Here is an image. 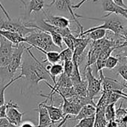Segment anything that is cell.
<instances>
[{"label":"cell","instance_id":"cell-32","mask_svg":"<svg viewBox=\"0 0 127 127\" xmlns=\"http://www.w3.org/2000/svg\"><path fill=\"white\" fill-rule=\"evenodd\" d=\"M12 103H13V101L10 100V102L6 103L2 106H0V119L1 118H6V112H7V109L11 106Z\"/></svg>","mask_w":127,"mask_h":127},{"label":"cell","instance_id":"cell-31","mask_svg":"<svg viewBox=\"0 0 127 127\" xmlns=\"http://www.w3.org/2000/svg\"><path fill=\"white\" fill-rule=\"evenodd\" d=\"M118 73L126 81L127 84V64L121 65L118 69Z\"/></svg>","mask_w":127,"mask_h":127},{"label":"cell","instance_id":"cell-11","mask_svg":"<svg viewBox=\"0 0 127 127\" xmlns=\"http://www.w3.org/2000/svg\"><path fill=\"white\" fill-rule=\"evenodd\" d=\"M43 12H44L45 15L46 16V19H45V21L47 22L48 23H49L55 27L62 28L70 27L71 19H69L65 16H55V15L49 14L47 12H45V10H43Z\"/></svg>","mask_w":127,"mask_h":127},{"label":"cell","instance_id":"cell-33","mask_svg":"<svg viewBox=\"0 0 127 127\" xmlns=\"http://www.w3.org/2000/svg\"><path fill=\"white\" fill-rule=\"evenodd\" d=\"M0 127H19L10 124L6 118L0 119Z\"/></svg>","mask_w":127,"mask_h":127},{"label":"cell","instance_id":"cell-8","mask_svg":"<svg viewBox=\"0 0 127 127\" xmlns=\"http://www.w3.org/2000/svg\"><path fill=\"white\" fill-rule=\"evenodd\" d=\"M99 76L102 78V88L103 91H124L127 89V85L119 82L115 79L108 78L104 76L103 70L99 72Z\"/></svg>","mask_w":127,"mask_h":127},{"label":"cell","instance_id":"cell-17","mask_svg":"<svg viewBox=\"0 0 127 127\" xmlns=\"http://www.w3.org/2000/svg\"><path fill=\"white\" fill-rule=\"evenodd\" d=\"M45 67H46V70L48 71V73L51 77L52 82H54V85L57 82L56 78L57 76H60L64 72L63 64H61L59 63L54 64H49L48 65H45Z\"/></svg>","mask_w":127,"mask_h":127},{"label":"cell","instance_id":"cell-7","mask_svg":"<svg viewBox=\"0 0 127 127\" xmlns=\"http://www.w3.org/2000/svg\"><path fill=\"white\" fill-rule=\"evenodd\" d=\"M14 45L0 35V68L6 69L8 66Z\"/></svg>","mask_w":127,"mask_h":127},{"label":"cell","instance_id":"cell-2","mask_svg":"<svg viewBox=\"0 0 127 127\" xmlns=\"http://www.w3.org/2000/svg\"><path fill=\"white\" fill-rule=\"evenodd\" d=\"M76 17L77 18H84V19H93V20H97V21H103V24L92 27L88 30L83 31V32H80L76 37H83L86 35V34L97 30V29H104V30H108L115 34L124 36L126 33L127 30V20L121 16L116 15V14H111L108 16H104L103 18H94V17H87L84 16L79 15L76 13Z\"/></svg>","mask_w":127,"mask_h":127},{"label":"cell","instance_id":"cell-21","mask_svg":"<svg viewBox=\"0 0 127 127\" xmlns=\"http://www.w3.org/2000/svg\"><path fill=\"white\" fill-rule=\"evenodd\" d=\"M54 86L56 88H71L73 87V85L71 78L63 73L59 76L56 84Z\"/></svg>","mask_w":127,"mask_h":127},{"label":"cell","instance_id":"cell-5","mask_svg":"<svg viewBox=\"0 0 127 127\" xmlns=\"http://www.w3.org/2000/svg\"><path fill=\"white\" fill-rule=\"evenodd\" d=\"M27 47L23 43H19L18 45H14L12 56L10 61V63L8 66L7 67L6 70L7 71V73L10 75L11 79H13V76L17 71L19 68H20L22 64V56L24 54V52L26 50Z\"/></svg>","mask_w":127,"mask_h":127},{"label":"cell","instance_id":"cell-6","mask_svg":"<svg viewBox=\"0 0 127 127\" xmlns=\"http://www.w3.org/2000/svg\"><path fill=\"white\" fill-rule=\"evenodd\" d=\"M86 80L88 84V93L89 97L95 98L102 89V78H95L92 74V69L91 67H87L84 69Z\"/></svg>","mask_w":127,"mask_h":127},{"label":"cell","instance_id":"cell-9","mask_svg":"<svg viewBox=\"0 0 127 127\" xmlns=\"http://www.w3.org/2000/svg\"><path fill=\"white\" fill-rule=\"evenodd\" d=\"M17 109H19V106L13 102L11 106L7 109L6 112V119L12 124L19 127L22 123V116L26 112H20Z\"/></svg>","mask_w":127,"mask_h":127},{"label":"cell","instance_id":"cell-10","mask_svg":"<svg viewBox=\"0 0 127 127\" xmlns=\"http://www.w3.org/2000/svg\"><path fill=\"white\" fill-rule=\"evenodd\" d=\"M101 4L103 11L107 12L104 16H108L111 14H116L124 17L127 14L125 12L127 8H124L116 4L112 0H101Z\"/></svg>","mask_w":127,"mask_h":127},{"label":"cell","instance_id":"cell-4","mask_svg":"<svg viewBox=\"0 0 127 127\" xmlns=\"http://www.w3.org/2000/svg\"><path fill=\"white\" fill-rule=\"evenodd\" d=\"M0 29L7 30L13 32H16L25 37L27 35L34 31L36 28H28L25 25V22L21 19H0Z\"/></svg>","mask_w":127,"mask_h":127},{"label":"cell","instance_id":"cell-26","mask_svg":"<svg viewBox=\"0 0 127 127\" xmlns=\"http://www.w3.org/2000/svg\"><path fill=\"white\" fill-rule=\"evenodd\" d=\"M60 61L62 62H64L65 61L67 60H72L73 51L68 48L64 49L60 52Z\"/></svg>","mask_w":127,"mask_h":127},{"label":"cell","instance_id":"cell-28","mask_svg":"<svg viewBox=\"0 0 127 127\" xmlns=\"http://www.w3.org/2000/svg\"><path fill=\"white\" fill-rule=\"evenodd\" d=\"M122 105H123V103H121L120 106L118 109H116V110H115V121L116 122L122 120L123 118H124L125 117L127 116V109H123Z\"/></svg>","mask_w":127,"mask_h":127},{"label":"cell","instance_id":"cell-22","mask_svg":"<svg viewBox=\"0 0 127 127\" xmlns=\"http://www.w3.org/2000/svg\"><path fill=\"white\" fill-rule=\"evenodd\" d=\"M106 34V31L104 29H97L95 31H92L88 34H86V37H87L88 38H89L92 41H96V40H101L103 38L105 37Z\"/></svg>","mask_w":127,"mask_h":127},{"label":"cell","instance_id":"cell-30","mask_svg":"<svg viewBox=\"0 0 127 127\" xmlns=\"http://www.w3.org/2000/svg\"><path fill=\"white\" fill-rule=\"evenodd\" d=\"M63 69L64 73L68 76H71L74 70V63L72 60H67L63 62Z\"/></svg>","mask_w":127,"mask_h":127},{"label":"cell","instance_id":"cell-23","mask_svg":"<svg viewBox=\"0 0 127 127\" xmlns=\"http://www.w3.org/2000/svg\"><path fill=\"white\" fill-rule=\"evenodd\" d=\"M22 78H23L21 74H19L18 76H16V77H15V78L10 79V82H9L8 83H7L5 85L2 86V87L0 88V106H2L3 105H4V104L6 103H5V100H4V92H5L6 89H7L9 86H10V85H12L14 82H16V81H17V80L22 79Z\"/></svg>","mask_w":127,"mask_h":127},{"label":"cell","instance_id":"cell-14","mask_svg":"<svg viewBox=\"0 0 127 127\" xmlns=\"http://www.w3.org/2000/svg\"><path fill=\"white\" fill-rule=\"evenodd\" d=\"M33 111L39 113V124L36 127H48L51 125H53L47 109L42 105V103H39L38 105V108L33 109Z\"/></svg>","mask_w":127,"mask_h":127},{"label":"cell","instance_id":"cell-34","mask_svg":"<svg viewBox=\"0 0 127 127\" xmlns=\"http://www.w3.org/2000/svg\"><path fill=\"white\" fill-rule=\"evenodd\" d=\"M118 56H119V58L118 57V58H119V60L121 58H127V46L121 48V55H118Z\"/></svg>","mask_w":127,"mask_h":127},{"label":"cell","instance_id":"cell-1","mask_svg":"<svg viewBox=\"0 0 127 127\" xmlns=\"http://www.w3.org/2000/svg\"><path fill=\"white\" fill-rule=\"evenodd\" d=\"M32 47H27L26 52L27 55L23 58V61L21 64V75L23 79L31 85H37L39 82L44 81L49 83L51 82V77L46 70L43 63L39 61L33 54L31 52L30 49Z\"/></svg>","mask_w":127,"mask_h":127},{"label":"cell","instance_id":"cell-16","mask_svg":"<svg viewBox=\"0 0 127 127\" xmlns=\"http://www.w3.org/2000/svg\"><path fill=\"white\" fill-rule=\"evenodd\" d=\"M96 113V107L92 105H86L82 107L78 115L73 118H71L73 121H80L86 118H90L95 117Z\"/></svg>","mask_w":127,"mask_h":127},{"label":"cell","instance_id":"cell-18","mask_svg":"<svg viewBox=\"0 0 127 127\" xmlns=\"http://www.w3.org/2000/svg\"><path fill=\"white\" fill-rule=\"evenodd\" d=\"M45 1L44 0H30L29 2L25 6V9L28 14H31L33 12H39L44 10Z\"/></svg>","mask_w":127,"mask_h":127},{"label":"cell","instance_id":"cell-24","mask_svg":"<svg viewBox=\"0 0 127 127\" xmlns=\"http://www.w3.org/2000/svg\"><path fill=\"white\" fill-rule=\"evenodd\" d=\"M115 104L116 103L109 104L106 106L105 109V117L107 122L114 121L115 119Z\"/></svg>","mask_w":127,"mask_h":127},{"label":"cell","instance_id":"cell-12","mask_svg":"<svg viewBox=\"0 0 127 127\" xmlns=\"http://www.w3.org/2000/svg\"><path fill=\"white\" fill-rule=\"evenodd\" d=\"M46 102L47 101L45 100L44 102H42L41 103L47 109L48 115H49V118H50L52 124H56L57 122L62 121L65 118V117L63 115L62 109L61 108H58V107H55L54 106V104H51L50 106L46 105L45 104Z\"/></svg>","mask_w":127,"mask_h":127},{"label":"cell","instance_id":"cell-36","mask_svg":"<svg viewBox=\"0 0 127 127\" xmlns=\"http://www.w3.org/2000/svg\"><path fill=\"white\" fill-rule=\"evenodd\" d=\"M0 10L3 12V13L5 15V16H6V19H10L11 17L9 16V14H8V13H7V11L6 10V9L4 7V6L1 4V1H0Z\"/></svg>","mask_w":127,"mask_h":127},{"label":"cell","instance_id":"cell-13","mask_svg":"<svg viewBox=\"0 0 127 127\" xmlns=\"http://www.w3.org/2000/svg\"><path fill=\"white\" fill-rule=\"evenodd\" d=\"M62 98H63V104L61 109L63 110L64 116L66 115H69L71 117L77 116L80 112V109H82V106L71 101L68 99H65V97H62Z\"/></svg>","mask_w":127,"mask_h":127},{"label":"cell","instance_id":"cell-15","mask_svg":"<svg viewBox=\"0 0 127 127\" xmlns=\"http://www.w3.org/2000/svg\"><path fill=\"white\" fill-rule=\"evenodd\" d=\"M0 35L11 42L13 45H18L19 43H26L25 37H22L16 32L0 29Z\"/></svg>","mask_w":127,"mask_h":127},{"label":"cell","instance_id":"cell-29","mask_svg":"<svg viewBox=\"0 0 127 127\" xmlns=\"http://www.w3.org/2000/svg\"><path fill=\"white\" fill-rule=\"evenodd\" d=\"M50 35L51 36V38H52V40H53V43H54V45L56 46H57L59 49H63V37L56 32L50 33Z\"/></svg>","mask_w":127,"mask_h":127},{"label":"cell","instance_id":"cell-19","mask_svg":"<svg viewBox=\"0 0 127 127\" xmlns=\"http://www.w3.org/2000/svg\"><path fill=\"white\" fill-rule=\"evenodd\" d=\"M36 49L39 50V52L44 53L46 55V58L44 59L42 61H41L42 63H45V62H48L51 64H58L59 62H60V52H57V51H49V52H46L42 50V49L39 48H35Z\"/></svg>","mask_w":127,"mask_h":127},{"label":"cell","instance_id":"cell-41","mask_svg":"<svg viewBox=\"0 0 127 127\" xmlns=\"http://www.w3.org/2000/svg\"><path fill=\"white\" fill-rule=\"evenodd\" d=\"M80 1H82V0H80Z\"/></svg>","mask_w":127,"mask_h":127},{"label":"cell","instance_id":"cell-37","mask_svg":"<svg viewBox=\"0 0 127 127\" xmlns=\"http://www.w3.org/2000/svg\"><path fill=\"white\" fill-rule=\"evenodd\" d=\"M86 1H88V0H82V1H79L78 3H77V4H72V6H71L72 9H77V8H80V7L83 5V4L84 2H86ZM94 1H95V0H94Z\"/></svg>","mask_w":127,"mask_h":127},{"label":"cell","instance_id":"cell-3","mask_svg":"<svg viewBox=\"0 0 127 127\" xmlns=\"http://www.w3.org/2000/svg\"><path fill=\"white\" fill-rule=\"evenodd\" d=\"M26 43H28L32 48H39L44 51H56L58 49L57 46L53 43L51 36L50 34L36 29L34 31L31 32L25 37Z\"/></svg>","mask_w":127,"mask_h":127},{"label":"cell","instance_id":"cell-20","mask_svg":"<svg viewBox=\"0 0 127 127\" xmlns=\"http://www.w3.org/2000/svg\"><path fill=\"white\" fill-rule=\"evenodd\" d=\"M76 95L78 97H89V93H88V84L86 80H83L80 82L77 85H75L73 86Z\"/></svg>","mask_w":127,"mask_h":127},{"label":"cell","instance_id":"cell-25","mask_svg":"<svg viewBox=\"0 0 127 127\" xmlns=\"http://www.w3.org/2000/svg\"><path fill=\"white\" fill-rule=\"evenodd\" d=\"M119 62V58L118 57H115L112 55H110L106 61L105 63V68H107L109 70H112L118 65Z\"/></svg>","mask_w":127,"mask_h":127},{"label":"cell","instance_id":"cell-40","mask_svg":"<svg viewBox=\"0 0 127 127\" xmlns=\"http://www.w3.org/2000/svg\"><path fill=\"white\" fill-rule=\"evenodd\" d=\"M125 12H126V13H127V9H126V10H125Z\"/></svg>","mask_w":127,"mask_h":127},{"label":"cell","instance_id":"cell-38","mask_svg":"<svg viewBox=\"0 0 127 127\" xmlns=\"http://www.w3.org/2000/svg\"><path fill=\"white\" fill-rule=\"evenodd\" d=\"M112 1L116 4H118V5H119V6L124 7V8H127V6L124 4V0H112Z\"/></svg>","mask_w":127,"mask_h":127},{"label":"cell","instance_id":"cell-35","mask_svg":"<svg viewBox=\"0 0 127 127\" xmlns=\"http://www.w3.org/2000/svg\"><path fill=\"white\" fill-rule=\"evenodd\" d=\"M19 127H36L35 125L31 122V121H25L23 123H22V124L19 126Z\"/></svg>","mask_w":127,"mask_h":127},{"label":"cell","instance_id":"cell-27","mask_svg":"<svg viewBox=\"0 0 127 127\" xmlns=\"http://www.w3.org/2000/svg\"><path fill=\"white\" fill-rule=\"evenodd\" d=\"M75 37H76V36H74V34H70V35H68L67 37H63V43L67 46V48L70 49L73 52L74 50V40H75Z\"/></svg>","mask_w":127,"mask_h":127},{"label":"cell","instance_id":"cell-39","mask_svg":"<svg viewBox=\"0 0 127 127\" xmlns=\"http://www.w3.org/2000/svg\"><path fill=\"white\" fill-rule=\"evenodd\" d=\"M124 39H125L126 42H127V31H126V33H125V34L124 35Z\"/></svg>","mask_w":127,"mask_h":127}]
</instances>
